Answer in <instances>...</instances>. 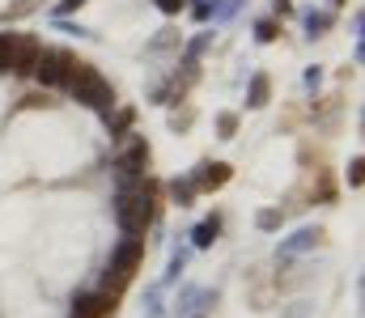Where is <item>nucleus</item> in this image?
I'll return each instance as SVG.
<instances>
[{
    "mask_svg": "<svg viewBox=\"0 0 365 318\" xmlns=\"http://www.w3.org/2000/svg\"><path fill=\"white\" fill-rule=\"evenodd\" d=\"M217 234H221V221H217V217H213V221H204V225L195 229V246H213Z\"/></svg>",
    "mask_w": 365,
    "mask_h": 318,
    "instance_id": "9b49d317",
    "label": "nucleus"
},
{
    "mask_svg": "<svg viewBox=\"0 0 365 318\" xmlns=\"http://www.w3.org/2000/svg\"><path fill=\"white\" fill-rule=\"evenodd\" d=\"M132 119H136V111H132V106H124V111L115 115V123H111V136H119V132H124V128H128Z\"/></svg>",
    "mask_w": 365,
    "mask_h": 318,
    "instance_id": "4468645a",
    "label": "nucleus"
},
{
    "mask_svg": "<svg viewBox=\"0 0 365 318\" xmlns=\"http://www.w3.org/2000/svg\"><path fill=\"white\" fill-rule=\"evenodd\" d=\"M217 128H221V136L230 140V136L238 132V115H221V119H217Z\"/></svg>",
    "mask_w": 365,
    "mask_h": 318,
    "instance_id": "dca6fc26",
    "label": "nucleus"
},
{
    "mask_svg": "<svg viewBox=\"0 0 365 318\" xmlns=\"http://www.w3.org/2000/svg\"><path fill=\"white\" fill-rule=\"evenodd\" d=\"M268 98H272V81H268V73H259V77L251 81L246 106H251V111H259V106H268Z\"/></svg>",
    "mask_w": 365,
    "mask_h": 318,
    "instance_id": "1a4fd4ad",
    "label": "nucleus"
},
{
    "mask_svg": "<svg viewBox=\"0 0 365 318\" xmlns=\"http://www.w3.org/2000/svg\"><path fill=\"white\" fill-rule=\"evenodd\" d=\"M144 166H149V144H144V140H132V144L119 153V170H124L128 179H140Z\"/></svg>",
    "mask_w": 365,
    "mask_h": 318,
    "instance_id": "0eeeda50",
    "label": "nucleus"
},
{
    "mask_svg": "<svg viewBox=\"0 0 365 318\" xmlns=\"http://www.w3.org/2000/svg\"><path fill=\"white\" fill-rule=\"evenodd\" d=\"M73 64H77L73 51L51 47V51H38V64H34V73H30V77H38V85H43V89H60V85L68 81Z\"/></svg>",
    "mask_w": 365,
    "mask_h": 318,
    "instance_id": "20e7f679",
    "label": "nucleus"
},
{
    "mask_svg": "<svg viewBox=\"0 0 365 318\" xmlns=\"http://www.w3.org/2000/svg\"><path fill=\"white\" fill-rule=\"evenodd\" d=\"M348 183L361 187V157H352V166H348Z\"/></svg>",
    "mask_w": 365,
    "mask_h": 318,
    "instance_id": "a211bd4d",
    "label": "nucleus"
},
{
    "mask_svg": "<svg viewBox=\"0 0 365 318\" xmlns=\"http://www.w3.org/2000/svg\"><path fill=\"white\" fill-rule=\"evenodd\" d=\"M158 9H162V13H179V9H183V0H158Z\"/></svg>",
    "mask_w": 365,
    "mask_h": 318,
    "instance_id": "6ab92c4d",
    "label": "nucleus"
},
{
    "mask_svg": "<svg viewBox=\"0 0 365 318\" xmlns=\"http://www.w3.org/2000/svg\"><path fill=\"white\" fill-rule=\"evenodd\" d=\"M85 5V0H64V5H60V13H73V9H81Z\"/></svg>",
    "mask_w": 365,
    "mask_h": 318,
    "instance_id": "aec40b11",
    "label": "nucleus"
},
{
    "mask_svg": "<svg viewBox=\"0 0 365 318\" xmlns=\"http://www.w3.org/2000/svg\"><path fill=\"white\" fill-rule=\"evenodd\" d=\"M34 106H51V98L47 93H26L22 98V111H34Z\"/></svg>",
    "mask_w": 365,
    "mask_h": 318,
    "instance_id": "2eb2a0df",
    "label": "nucleus"
},
{
    "mask_svg": "<svg viewBox=\"0 0 365 318\" xmlns=\"http://www.w3.org/2000/svg\"><path fill=\"white\" fill-rule=\"evenodd\" d=\"M336 5H344V0H336Z\"/></svg>",
    "mask_w": 365,
    "mask_h": 318,
    "instance_id": "412c9836",
    "label": "nucleus"
},
{
    "mask_svg": "<svg viewBox=\"0 0 365 318\" xmlns=\"http://www.w3.org/2000/svg\"><path fill=\"white\" fill-rule=\"evenodd\" d=\"M119 310V293H85L73 305V318H115Z\"/></svg>",
    "mask_w": 365,
    "mask_h": 318,
    "instance_id": "39448f33",
    "label": "nucleus"
},
{
    "mask_svg": "<svg viewBox=\"0 0 365 318\" xmlns=\"http://www.w3.org/2000/svg\"><path fill=\"white\" fill-rule=\"evenodd\" d=\"M230 179H234V170H230L225 162H204V166H200L195 187H200V191H217V187H225Z\"/></svg>",
    "mask_w": 365,
    "mask_h": 318,
    "instance_id": "6e6552de",
    "label": "nucleus"
},
{
    "mask_svg": "<svg viewBox=\"0 0 365 318\" xmlns=\"http://www.w3.org/2000/svg\"><path fill=\"white\" fill-rule=\"evenodd\" d=\"M38 9V0H17V5H9L5 13H0V22H17V17H30Z\"/></svg>",
    "mask_w": 365,
    "mask_h": 318,
    "instance_id": "9d476101",
    "label": "nucleus"
},
{
    "mask_svg": "<svg viewBox=\"0 0 365 318\" xmlns=\"http://www.w3.org/2000/svg\"><path fill=\"white\" fill-rule=\"evenodd\" d=\"M140 259H144V238H128V242L115 250V259H111V272H107V293L128 289V280H132V276H136V268H140Z\"/></svg>",
    "mask_w": 365,
    "mask_h": 318,
    "instance_id": "7ed1b4c3",
    "label": "nucleus"
},
{
    "mask_svg": "<svg viewBox=\"0 0 365 318\" xmlns=\"http://www.w3.org/2000/svg\"><path fill=\"white\" fill-rule=\"evenodd\" d=\"M153 217H158V183H149V179L128 183V187L119 191V225H124L132 238H140V234L153 225Z\"/></svg>",
    "mask_w": 365,
    "mask_h": 318,
    "instance_id": "f257e3e1",
    "label": "nucleus"
},
{
    "mask_svg": "<svg viewBox=\"0 0 365 318\" xmlns=\"http://www.w3.org/2000/svg\"><path fill=\"white\" fill-rule=\"evenodd\" d=\"M255 38H259V43H276V38H281V26H276V22H259V26H255Z\"/></svg>",
    "mask_w": 365,
    "mask_h": 318,
    "instance_id": "ddd939ff",
    "label": "nucleus"
},
{
    "mask_svg": "<svg viewBox=\"0 0 365 318\" xmlns=\"http://www.w3.org/2000/svg\"><path fill=\"white\" fill-rule=\"evenodd\" d=\"M64 89L77 98V102H85V106H94V111H111L115 106V93H111V81L102 77L94 64H73V73H68V81H64Z\"/></svg>",
    "mask_w": 365,
    "mask_h": 318,
    "instance_id": "f03ea898",
    "label": "nucleus"
},
{
    "mask_svg": "<svg viewBox=\"0 0 365 318\" xmlns=\"http://www.w3.org/2000/svg\"><path fill=\"white\" fill-rule=\"evenodd\" d=\"M38 38L34 34H17V43H13V64H9V73L13 77H30L34 73V64H38Z\"/></svg>",
    "mask_w": 365,
    "mask_h": 318,
    "instance_id": "423d86ee",
    "label": "nucleus"
},
{
    "mask_svg": "<svg viewBox=\"0 0 365 318\" xmlns=\"http://www.w3.org/2000/svg\"><path fill=\"white\" fill-rule=\"evenodd\" d=\"M13 43H17V34H0V73H9V64H13Z\"/></svg>",
    "mask_w": 365,
    "mask_h": 318,
    "instance_id": "f8f14e48",
    "label": "nucleus"
},
{
    "mask_svg": "<svg viewBox=\"0 0 365 318\" xmlns=\"http://www.w3.org/2000/svg\"><path fill=\"white\" fill-rule=\"evenodd\" d=\"M281 225V212H259V229H276Z\"/></svg>",
    "mask_w": 365,
    "mask_h": 318,
    "instance_id": "f3484780",
    "label": "nucleus"
}]
</instances>
